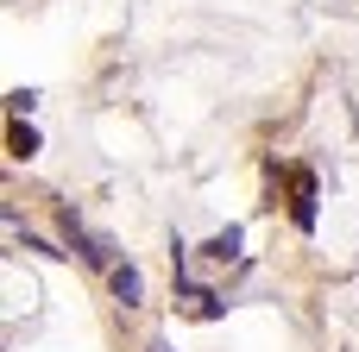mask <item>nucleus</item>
I'll return each mask as SVG.
<instances>
[{
	"instance_id": "1",
	"label": "nucleus",
	"mask_w": 359,
	"mask_h": 352,
	"mask_svg": "<svg viewBox=\"0 0 359 352\" xmlns=\"http://www.w3.org/2000/svg\"><path fill=\"white\" fill-rule=\"evenodd\" d=\"M57 233H63V246H69L82 265H95V271H114V239L88 233V227L76 220V208H57Z\"/></svg>"
},
{
	"instance_id": "2",
	"label": "nucleus",
	"mask_w": 359,
	"mask_h": 352,
	"mask_svg": "<svg viewBox=\"0 0 359 352\" xmlns=\"http://www.w3.org/2000/svg\"><path fill=\"white\" fill-rule=\"evenodd\" d=\"M107 283H114V302H126V309H139V302H145V277H139V265H114V271H107Z\"/></svg>"
},
{
	"instance_id": "3",
	"label": "nucleus",
	"mask_w": 359,
	"mask_h": 352,
	"mask_svg": "<svg viewBox=\"0 0 359 352\" xmlns=\"http://www.w3.org/2000/svg\"><path fill=\"white\" fill-rule=\"evenodd\" d=\"M290 220H297L303 233L316 227V176H309V170H297V202H290Z\"/></svg>"
},
{
	"instance_id": "4",
	"label": "nucleus",
	"mask_w": 359,
	"mask_h": 352,
	"mask_svg": "<svg viewBox=\"0 0 359 352\" xmlns=\"http://www.w3.org/2000/svg\"><path fill=\"white\" fill-rule=\"evenodd\" d=\"M202 258H215V265H227V258H240V227H227V233H215V239L202 246Z\"/></svg>"
},
{
	"instance_id": "5",
	"label": "nucleus",
	"mask_w": 359,
	"mask_h": 352,
	"mask_svg": "<svg viewBox=\"0 0 359 352\" xmlns=\"http://www.w3.org/2000/svg\"><path fill=\"white\" fill-rule=\"evenodd\" d=\"M6 145H13V157H38V132H32L25 120H13V132H6Z\"/></svg>"
},
{
	"instance_id": "6",
	"label": "nucleus",
	"mask_w": 359,
	"mask_h": 352,
	"mask_svg": "<svg viewBox=\"0 0 359 352\" xmlns=\"http://www.w3.org/2000/svg\"><path fill=\"white\" fill-rule=\"evenodd\" d=\"M6 107H13V120H19V113H32V107H38V88H13V94H6Z\"/></svg>"
},
{
	"instance_id": "7",
	"label": "nucleus",
	"mask_w": 359,
	"mask_h": 352,
	"mask_svg": "<svg viewBox=\"0 0 359 352\" xmlns=\"http://www.w3.org/2000/svg\"><path fill=\"white\" fill-rule=\"evenodd\" d=\"M145 352H170V346H164V340H151V346H145Z\"/></svg>"
}]
</instances>
